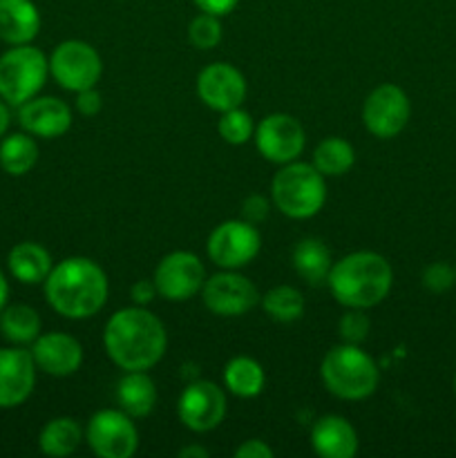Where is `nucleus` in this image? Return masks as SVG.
Returning a JSON list of instances; mask_svg holds the SVG:
<instances>
[{"instance_id": "obj_1", "label": "nucleus", "mask_w": 456, "mask_h": 458, "mask_svg": "<svg viewBox=\"0 0 456 458\" xmlns=\"http://www.w3.org/2000/svg\"><path fill=\"white\" fill-rule=\"evenodd\" d=\"M103 344L110 360L123 371H148L164 358L168 335L164 322L137 304L107 320Z\"/></svg>"}, {"instance_id": "obj_2", "label": "nucleus", "mask_w": 456, "mask_h": 458, "mask_svg": "<svg viewBox=\"0 0 456 458\" xmlns=\"http://www.w3.org/2000/svg\"><path fill=\"white\" fill-rule=\"evenodd\" d=\"M45 284L47 304L67 320H85L106 307L110 284L94 259L67 258L49 271Z\"/></svg>"}, {"instance_id": "obj_3", "label": "nucleus", "mask_w": 456, "mask_h": 458, "mask_svg": "<svg viewBox=\"0 0 456 458\" xmlns=\"http://www.w3.org/2000/svg\"><path fill=\"white\" fill-rule=\"evenodd\" d=\"M335 302L347 309H371L383 302L393 284L392 264L380 253L356 250L331 267L326 277Z\"/></svg>"}, {"instance_id": "obj_4", "label": "nucleus", "mask_w": 456, "mask_h": 458, "mask_svg": "<svg viewBox=\"0 0 456 458\" xmlns=\"http://www.w3.org/2000/svg\"><path fill=\"white\" fill-rule=\"evenodd\" d=\"M322 383L326 392L342 401H365L380 383L378 365L360 344H338L329 349L322 360Z\"/></svg>"}, {"instance_id": "obj_5", "label": "nucleus", "mask_w": 456, "mask_h": 458, "mask_svg": "<svg viewBox=\"0 0 456 458\" xmlns=\"http://www.w3.org/2000/svg\"><path fill=\"white\" fill-rule=\"evenodd\" d=\"M273 204L291 219H308L322 210L326 201L325 174L313 164L291 161L273 177Z\"/></svg>"}, {"instance_id": "obj_6", "label": "nucleus", "mask_w": 456, "mask_h": 458, "mask_svg": "<svg viewBox=\"0 0 456 458\" xmlns=\"http://www.w3.org/2000/svg\"><path fill=\"white\" fill-rule=\"evenodd\" d=\"M49 74V61L38 47L13 45L0 56V97L7 106L21 107L43 89Z\"/></svg>"}, {"instance_id": "obj_7", "label": "nucleus", "mask_w": 456, "mask_h": 458, "mask_svg": "<svg viewBox=\"0 0 456 458\" xmlns=\"http://www.w3.org/2000/svg\"><path fill=\"white\" fill-rule=\"evenodd\" d=\"M49 74L67 92L97 88L103 74V61L85 40H63L49 56Z\"/></svg>"}, {"instance_id": "obj_8", "label": "nucleus", "mask_w": 456, "mask_h": 458, "mask_svg": "<svg viewBox=\"0 0 456 458\" xmlns=\"http://www.w3.org/2000/svg\"><path fill=\"white\" fill-rule=\"evenodd\" d=\"M259 249H262V235L255 224L246 222V219L222 222L219 226H215L208 237V244H206L210 262L226 271H237L253 262L259 255Z\"/></svg>"}, {"instance_id": "obj_9", "label": "nucleus", "mask_w": 456, "mask_h": 458, "mask_svg": "<svg viewBox=\"0 0 456 458\" xmlns=\"http://www.w3.org/2000/svg\"><path fill=\"white\" fill-rule=\"evenodd\" d=\"M89 450L101 458H130L139 447L137 425L123 410H101L85 429Z\"/></svg>"}, {"instance_id": "obj_10", "label": "nucleus", "mask_w": 456, "mask_h": 458, "mask_svg": "<svg viewBox=\"0 0 456 458\" xmlns=\"http://www.w3.org/2000/svg\"><path fill=\"white\" fill-rule=\"evenodd\" d=\"M156 293L168 302H186L192 295L201 293L206 282V268L197 255L188 250L168 253L155 268Z\"/></svg>"}, {"instance_id": "obj_11", "label": "nucleus", "mask_w": 456, "mask_h": 458, "mask_svg": "<svg viewBox=\"0 0 456 458\" xmlns=\"http://www.w3.org/2000/svg\"><path fill=\"white\" fill-rule=\"evenodd\" d=\"M411 106L398 85L383 83L367 97L362 106V123L378 139H393L407 128Z\"/></svg>"}, {"instance_id": "obj_12", "label": "nucleus", "mask_w": 456, "mask_h": 458, "mask_svg": "<svg viewBox=\"0 0 456 458\" xmlns=\"http://www.w3.org/2000/svg\"><path fill=\"white\" fill-rule=\"evenodd\" d=\"M201 300L215 316L237 318L249 313L259 302V293L249 277L224 268L222 273L206 277L201 286Z\"/></svg>"}, {"instance_id": "obj_13", "label": "nucleus", "mask_w": 456, "mask_h": 458, "mask_svg": "<svg viewBox=\"0 0 456 458\" xmlns=\"http://www.w3.org/2000/svg\"><path fill=\"white\" fill-rule=\"evenodd\" d=\"M226 394L222 387L208 380L190 383L179 396L177 414L183 428L190 432L206 434L213 432L226 419Z\"/></svg>"}, {"instance_id": "obj_14", "label": "nucleus", "mask_w": 456, "mask_h": 458, "mask_svg": "<svg viewBox=\"0 0 456 458\" xmlns=\"http://www.w3.org/2000/svg\"><path fill=\"white\" fill-rule=\"evenodd\" d=\"M255 146H258L259 155L271 164H291L298 159L304 150V128L295 116L284 114V112H275L268 114L266 119L259 121L255 128Z\"/></svg>"}, {"instance_id": "obj_15", "label": "nucleus", "mask_w": 456, "mask_h": 458, "mask_svg": "<svg viewBox=\"0 0 456 458\" xmlns=\"http://www.w3.org/2000/svg\"><path fill=\"white\" fill-rule=\"evenodd\" d=\"M197 94L215 112L240 107L246 98V79L237 67L228 63H213L197 76Z\"/></svg>"}, {"instance_id": "obj_16", "label": "nucleus", "mask_w": 456, "mask_h": 458, "mask_svg": "<svg viewBox=\"0 0 456 458\" xmlns=\"http://www.w3.org/2000/svg\"><path fill=\"white\" fill-rule=\"evenodd\" d=\"M36 385V362L21 347L0 349V410L22 405Z\"/></svg>"}, {"instance_id": "obj_17", "label": "nucleus", "mask_w": 456, "mask_h": 458, "mask_svg": "<svg viewBox=\"0 0 456 458\" xmlns=\"http://www.w3.org/2000/svg\"><path fill=\"white\" fill-rule=\"evenodd\" d=\"M31 358L36 362V369L56 376V378H65V376L76 374L83 365V347L72 335L52 331V334L38 335L31 343Z\"/></svg>"}, {"instance_id": "obj_18", "label": "nucleus", "mask_w": 456, "mask_h": 458, "mask_svg": "<svg viewBox=\"0 0 456 458\" xmlns=\"http://www.w3.org/2000/svg\"><path fill=\"white\" fill-rule=\"evenodd\" d=\"M18 123L31 137L56 139L72 128V110L56 97H34L21 106Z\"/></svg>"}, {"instance_id": "obj_19", "label": "nucleus", "mask_w": 456, "mask_h": 458, "mask_svg": "<svg viewBox=\"0 0 456 458\" xmlns=\"http://www.w3.org/2000/svg\"><path fill=\"white\" fill-rule=\"evenodd\" d=\"M311 447L317 456L351 458L358 452V434L342 416H322L311 428Z\"/></svg>"}, {"instance_id": "obj_20", "label": "nucleus", "mask_w": 456, "mask_h": 458, "mask_svg": "<svg viewBox=\"0 0 456 458\" xmlns=\"http://www.w3.org/2000/svg\"><path fill=\"white\" fill-rule=\"evenodd\" d=\"M40 13L31 0H0V40L27 45L38 36Z\"/></svg>"}, {"instance_id": "obj_21", "label": "nucleus", "mask_w": 456, "mask_h": 458, "mask_svg": "<svg viewBox=\"0 0 456 458\" xmlns=\"http://www.w3.org/2000/svg\"><path fill=\"white\" fill-rule=\"evenodd\" d=\"M7 267L9 273L22 284H40L47 280L54 264L52 255L45 246L36 244V242H21L9 250Z\"/></svg>"}, {"instance_id": "obj_22", "label": "nucleus", "mask_w": 456, "mask_h": 458, "mask_svg": "<svg viewBox=\"0 0 456 458\" xmlns=\"http://www.w3.org/2000/svg\"><path fill=\"white\" fill-rule=\"evenodd\" d=\"M116 401L132 419H143L156 405V385L146 371H125L116 385Z\"/></svg>"}, {"instance_id": "obj_23", "label": "nucleus", "mask_w": 456, "mask_h": 458, "mask_svg": "<svg viewBox=\"0 0 456 458\" xmlns=\"http://www.w3.org/2000/svg\"><path fill=\"white\" fill-rule=\"evenodd\" d=\"M291 259H293L295 273L311 286L325 284L331 267H334L329 249L316 237H307V240L298 242Z\"/></svg>"}, {"instance_id": "obj_24", "label": "nucleus", "mask_w": 456, "mask_h": 458, "mask_svg": "<svg viewBox=\"0 0 456 458\" xmlns=\"http://www.w3.org/2000/svg\"><path fill=\"white\" fill-rule=\"evenodd\" d=\"M83 443V428L79 425V420L67 419H52L43 429H40L38 437V447L45 456L63 458L70 456L79 450V445Z\"/></svg>"}, {"instance_id": "obj_25", "label": "nucleus", "mask_w": 456, "mask_h": 458, "mask_svg": "<svg viewBox=\"0 0 456 458\" xmlns=\"http://www.w3.org/2000/svg\"><path fill=\"white\" fill-rule=\"evenodd\" d=\"M266 376L262 365L249 356H237L224 367V385L237 398H255L262 394Z\"/></svg>"}, {"instance_id": "obj_26", "label": "nucleus", "mask_w": 456, "mask_h": 458, "mask_svg": "<svg viewBox=\"0 0 456 458\" xmlns=\"http://www.w3.org/2000/svg\"><path fill=\"white\" fill-rule=\"evenodd\" d=\"M38 161V146L31 139V134H9L0 143V165L12 177H22L30 173Z\"/></svg>"}, {"instance_id": "obj_27", "label": "nucleus", "mask_w": 456, "mask_h": 458, "mask_svg": "<svg viewBox=\"0 0 456 458\" xmlns=\"http://www.w3.org/2000/svg\"><path fill=\"white\" fill-rule=\"evenodd\" d=\"M0 331L13 344H30L40 335V316L27 304H13L0 311Z\"/></svg>"}, {"instance_id": "obj_28", "label": "nucleus", "mask_w": 456, "mask_h": 458, "mask_svg": "<svg viewBox=\"0 0 456 458\" xmlns=\"http://www.w3.org/2000/svg\"><path fill=\"white\" fill-rule=\"evenodd\" d=\"M356 161V150L347 139L329 137L325 141L317 143L313 150L311 164L320 170L325 177H340V174L349 173V168Z\"/></svg>"}, {"instance_id": "obj_29", "label": "nucleus", "mask_w": 456, "mask_h": 458, "mask_svg": "<svg viewBox=\"0 0 456 458\" xmlns=\"http://www.w3.org/2000/svg\"><path fill=\"white\" fill-rule=\"evenodd\" d=\"M264 313L275 322H295L304 313V298L298 289L289 284L273 286L262 298Z\"/></svg>"}, {"instance_id": "obj_30", "label": "nucleus", "mask_w": 456, "mask_h": 458, "mask_svg": "<svg viewBox=\"0 0 456 458\" xmlns=\"http://www.w3.org/2000/svg\"><path fill=\"white\" fill-rule=\"evenodd\" d=\"M217 130H219V137H222L226 143H231V146H241V143H246L249 139H253L255 134L253 119H250L249 112L241 110V106L222 112V119H219Z\"/></svg>"}, {"instance_id": "obj_31", "label": "nucleus", "mask_w": 456, "mask_h": 458, "mask_svg": "<svg viewBox=\"0 0 456 458\" xmlns=\"http://www.w3.org/2000/svg\"><path fill=\"white\" fill-rule=\"evenodd\" d=\"M188 40L197 49L217 47L219 40H222V22H219V16L201 12L199 16L192 18L190 25H188Z\"/></svg>"}, {"instance_id": "obj_32", "label": "nucleus", "mask_w": 456, "mask_h": 458, "mask_svg": "<svg viewBox=\"0 0 456 458\" xmlns=\"http://www.w3.org/2000/svg\"><path fill=\"white\" fill-rule=\"evenodd\" d=\"M340 329V338L349 344H360L365 343L367 335H369L371 329V320L367 318L365 309H349L347 313L342 316L338 325Z\"/></svg>"}, {"instance_id": "obj_33", "label": "nucleus", "mask_w": 456, "mask_h": 458, "mask_svg": "<svg viewBox=\"0 0 456 458\" xmlns=\"http://www.w3.org/2000/svg\"><path fill=\"white\" fill-rule=\"evenodd\" d=\"M456 282V273L450 264L434 262L423 271V286L432 293H445Z\"/></svg>"}, {"instance_id": "obj_34", "label": "nucleus", "mask_w": 456, "mask_h": 458, "mask_svg": "<svg viewBox=\"0 0 456 458\" xmlns=\"http://www.w3.org/2000/svg\"><path fill=\"white\" fill-rule=\"evenodd\" d=\"M268 217V199L262 195H249L241 204V219L250 224H259Z\"/></svg>"}, {"instance_id": "obj_35", "label": "nucleus", "mask_w": 456, "mask_h": 458, "mask_svg": "<svg viewBox=\"0 0 456 458\" xmlns=\"http://www.w3.org/2000/svg\"><path fill=\"white\" fill-rule=\"evenodd\" d=\"M103 107V97L98 94L97 88L83 89V92H76V110L83 116H97Z\"/></svg>"}, {"instance_id": "obj_36", "label": "nucleus", "mask_w": 456, "mask_h": 458, "mask_svg": "<svg viewBox=\"0 0 456 458\" xmlns=\"http://www.w3.org/2000/svg\"><path fill=\"white\" fill-rule=\"evenodd\" d=\"M275 452L268 445L266 441H259V438H250V441H244L235 450V458H273Z\"/></svg>"}, {"instance_id": "obj_37", "label": "nucleus", "mask_w": 456, "mask_h": 458, "mask_svg": "<svg viewBox=\"0 0 456 458\" xmlns=\"http://www.w3.org/2000/svg\"><path fill=\"white\" fill-rule=\"evenodd\" d=\"M156 295L159 293H156L155 280H139V282H134L132 289H130V298H132V302L139 304V307H146V304H150Z\"/></svg>"}, {"instance_id": "obj_38", "label": "nucleus", "mask_w": 456, "mask_h": 458, "mask_svg": "<svg viewBox=\"0 0 456 458\" xmlns=\"http://www.w3.org/2000/svg\"><path fill=\"white\" fill-rule=\"evenodd\" d=\"M237 3H240V0H195L199 12L213 13V16H219V18L231 13L232 9L237 7Z\"/></svg>"}, {"instance_id": "obj_39", "label": "nucleus", "mask_w": 456, "mask_h": 458, "mask_svg": "<svg viewBox=\"0 0 456 458\" xmlns=\"http://www.w3.org/2000/svg\"><path fill=\"white\" fill-rule=\"evenodd\" d=\"M179 458H208V450L201 445H186L179 450Z\"/></svg>"}, {"instance_id": "obj_40", "label": "nucleus", "mask_w": 456, "mask_h": 458, "mask_svg": "<svg viewBox=\"0 0 456 458\" xmlns=\"http://www.w3.org/2000/svg\"><path fill=\"white\" fill-rule=\"evenodd\" d=\"M9 121H12V116H9L7 101H4V98L0 97V137H4V132H7V130H9Z\"/></svg>"}, {"instance_id": "obj_41", "label": "nucleus", "mask_w": 456, "mask_h": 458, "mask_svg": "<svg viewBox=\"0 0 456 458\" xmlns=\"http://www.w3.org/2000/svg\"><path fill=\"white\" fill-rule=\"evenodd\" d=\"M7 298H9V284L7 280H4V273L0 271V311H3L4 304H7Z\"/></svg>"}, {"instance_id": "obj_42", "label": "nucleus", "mask_w": 456, "mask_h": 458, "mask_svg": "<svg viewBox=\"0 0 456 458\" xmlns=\"http://www.w3.org/2000/svg\"><path fill=\"white\" fill-rule=\"evenodd\" d=\"M454 392H456V376H454Z\"/></svg>"}, {"instance_id": "obj_43", "label": "nucleus", "mask_w": 456, "mask_h": 458, "mask_svg": "<svg viewBox=\"0 0 456 458\" xmlns=\"http://www.w3.org/2000/svg\"><path fill=\"white\" fill-rule=\"evenodd\" d=\"M454 273H456V267H454Z\"/></svg>"}]
</instances>
